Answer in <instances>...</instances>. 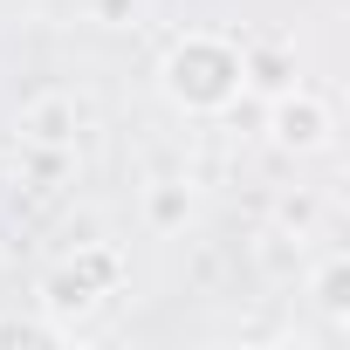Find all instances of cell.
Masks as SVG:
<instances>
[{"mask_svg": "<svg viewBox=\"0 0 350 350\" xmlns=\"http://www.w3.org/2000/svg\"><path fill=\"white\" fill-rule=\"evenodd\" d=\"M0 268H8V254H0Z\"/></svg>", "mask_w": 350, "mask_h": 350, "instance_id": "8fae6325", "label": "cell"}, {"mask_svg": "<svg viewBox=\"0 0 350 350\" xmlns=\"http://www.w3.org/2000/svg\"><path fill=\"white\" fill-rule=\"evenodd\" d=\"M14 137H21V151H76V137H83V103H76L69 90H42V96L21 103Z\"/></svg>", "mask_w": 350, "mask_h": 350, "instance_id": "277c9868", "label": "cell"}, {"mask_svg": "<svg viewBox=\"0 0 350 350\" xmlns=\"http://www.w3.org/2000/svg\"><path fill=\"white\" fill-rule=\"evenodd\" d=\"M275 220H282V234L309 241V227H316V200H309V193H295V200H282V206H275Z\"/></svg>", "mask_w": 350, "mask_h": 350, "instance_id": "ba28073f", "label": "cell"}, {"mask_svg": "<svg viewBox=\"0 0 350 350\" xmlns=\"http://www.w3.org/2000/svg\"><path fill=\"white\" fill-rule=\"evenodd\" d=\"M0 193H8V158H0Z\"/></svg>", "mask_w": 350, "mask_h": 350, "instance_id": "30bf717a", "label": "cell"}, {"mask_svg": "<svg viewBox=\"0 0 350 350\" xmlns=\"http://www.w3.org/2000/svg\"><path fill=\"white\" fill-rule=\"evenodd\" d=\"M0 343H62V329L42 316V323H21V316H8L0 323Z\"/></svg>", "mask_w": 350, "mask_h": 350, "instance_id": "9c48e42d", "label": "cell"}, {"mask_svg": "<svg viewBox=\"0 0 350 350\" xmlns=\"http://www.w3.org/2000/svg\"><path fill=\"white\" fill-rule=\"evenodd\" d=\"M117 288H124V254L110 241H76V254H62V261L42 268V295L35 302H42V316L55 329H69V323H83Z\"/></svg>", "mask_w": 350, "mask_h": 350, "instance_id": "7a4b0ae2", "label": "cell"}, {"mask_svg": "<svg viewBox=\"0 0 350 350\" xmlns=\"http://www.w3.org/2000/svg\"><path fill=\"white\" fill-rule=\"evenodd\" d=\"M329 137H336V110H329L323 90H309V83L275 90V103H268V144L275 151L316 158V151H329Z\"/></svg>", "mask_w": 350, "mask_h": 350, "instance_id": "3957f363", "label": "cell"}, {"mask_svg": "<svg viewBox=\"0 0 350 350\" xmlns=\"http://www.w3.org/2000/svg\"><path fill=\"white\" fill-rule=\"evenodd\" d=\"M309 302L329 316V329H350V261H343V247H329V254L316 261V275H309Z\"/></svg>", "mask_w": 350, "mask_h": 350, "instance_id": "5b68a950", "label": "cell"}, {"mask_svg": "<svg viewBox=\"0 0 350 350\" xmlns=\"http://www.w3.org/2000/svg\"><path fill=\"white\" fill-rule=\"evenodd\" d=\"M144 220H151L158 234H172V227H186V220H193V186H179V179H165V186H151V193H144Z\"/></svg>", "mask_w": 350, "mask_h": 350, "instance_id": "8992f818", "label": "cell"}, {"mask_svg": "<svg viewBox=\"0 0 350 350\" xmlns=\"http://www.w3.org/2000/svg\"><path fill=\"white\" fill-rule=\"evenodd\" d=\"M288 83H295V76H288V55H282V49H247V90H268V96H275V90H288Z\"/></svg>", "mask_w": 350, "mask_h": 350, "instance_id": "52a82bcc", "label": "cell"}, {"mask_svg": "<svg viewBox=\"0 0 350 350\" xmlns=\"http://www.w3.org/2000/svg\"><path fill=\"white\" fill-rule=\"evenodd\" d=\"M158 96L179 117H227L247 96V42L213 35V28L172 35L158 55Z\"/></svg>", "mask_w": 350, "mask_h": 350, "instance_id": "6da1fadb", "label": "cell"}]
</instances>
